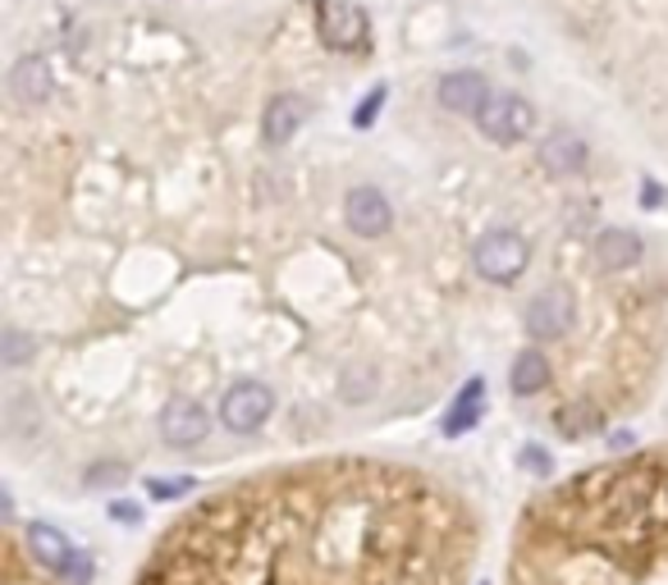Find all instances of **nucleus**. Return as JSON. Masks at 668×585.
Masks as SVG:
<instances>
[{
    "label": "nucleus",
    "instance_id": "f257e3e1",
    "mask_svg": "<svg viewBox=\"0 0 668 585\" xmlns=\"http://www.w3.org/2000/svg\"><path fill=\"white\" fill-rule=\"evenodd\" d=\"M28 549H32V558L42 563L47 572H55V576H64L73 585H88L92 581V558L79 549V544H69L55 526H47V522H32L28 526Z\"/></svg>",
    "mask_w": 668,
    "mask_h": 585
},
{
    "label": "nucleus",
    "instance_id": "f03ea898",
    "mask_svg": "<svg viewBox=\"0 0 668 585\" xmlns=\"http://www.w3.org/2000/svg\"><path fill=\"white\" fill-rule=\"evenodd\" d=\"M527 261H532V248L523 233H513V229H495L476 243V275L490 284H513L527 270Z\"/></svg>",
    "mask_w": 668,
    "mask_h": 585
},
{
    "label": "nucleus",
    "instance_id": "7ed1b4c3",
    "mask_svg": "<svg viewBox=\"0 0 668 585\" xmlns=\"http://www.w3.org/2000/svg\"><path fill=\"white\" fill-rule=\"evenodd\" d=\"M316 32H321V42L330 51H340V56H353L366 47V37H371V23L357 6H348V0H321L316 6Z\"/></svg>",
    "mask_w": 668,
    "mask_h": 585
},
{
    "label": "nucleus",
    "instance_id": "20e7f679",
    "mask_svg": "<svg viewBox=\"0 0 668 585\" xmlns=\"http://www.w3.org/2000/svg\"><path fill=\"white\" fill-rule=\"evenodd\" d=\"M271 407H275V399H271L266 384L239 380V384L225 389V399H220V421H225L234 435H252L256 425H266Z\"/></svg>",
    "mask_w": 668,
    "mask_h": 585
},
{
    "label": "nucleus",
    "instance_id": "39448f33",
    "mask_svg": "<svg viewBox=\"0 0 668 585\" xmlns=\"http://www.w3.org/2000/svg\"><path fill=\"white\" fill-rule=\"evenodd\" d=\"M476 124H480V133H486L490 142H517V138H527V133H532L536 110H532L523 97L499 92V97L486 101V110L476 114Z\"/></svg>",
    "mask_w": 668,
    "mask_h": 585
},
{
    "label": "nucleus",
    "instance_id": "423d86ee",
    "mask_svg": "<svg viewBox=\"0 0 668 585\" xmlns=\"http://www.w3.org/2000/svg\"><path fill=\"white\" fill-rule=\"evenodd\" d=\"M577 325V297L568 289H540L527 306V334L532 339H559Z\"/></svg>",
    "mask_w": 668,
    "mask_h": 585
},
{
    "label": "nucleus",
    "instance_id": "0eeeda50",
    "mask_svg": "<svg viewBox=\"0 0 668 585\" xmlns=\"http://www.w3.org/2000/svg\"><path fill=\"white\" fill-rule=\"evenodd\" d=\"M344 215H348L353 233H362V239H381V233L389 229V220H394L381 188H353L348 202H344Z\"/></svg>",
    "mask_w": 668,
    "mask_h": 585
},
{
    "label": "nucleus",
    "instance_id": "6e6552de",
    "mask_svg": "<svg viewBox=\"0 0 668 585\" xmlns=\"http://www.w3.org/2000/svg\"><path fill=\"white\" fill-rule=\"evenodd\" d=\"M439 105L444 110H454V114H480L490 101V83L480 73H449V78H439V88H435Z\"/></svg>",
    "mask_w": 668,
    "mask_h": 585
},
{
    "label": "nucleus",
    "instance_id": "1a4fd4ad",
    "mask_svg": "<svg viewBox=\"0 0 668 585\" xmlns=\"http://www.w3.org/2000/svg\"><path fill=\"white\" fill-rule=\"evenodd\" d=\"M206 431H211L206 412H202L198 403H189V399H174V403L165 407V416H161V435H165V444H174V448L202 444Z\"/></svg>",
    "mask_w": 668,
    "mask_h": 585
},
{
    "label": "nucleus",
    "instance_id": "9d476101",
    "mask_svg": "<svg viewBox=\"0 0 668 585\" xmlns=\"http://www.w3.org/2000/svg\"><path fill=\"white\" fill-rule=\"evenodd\" d=\"M549 380H554V371H549V357L540 353V347H523V353L513 357V371H508L513 399H536V394H545Z\"/></svg>",
    "mask_w": 668,
    "mask_h": 585
},
{
    "label": "nucleus",
    "instance_id": "9b49d317",
    "mask_svg": "<svg viewBox=\"0 0 668 585\" xmlns=\"http://www.w3.org/2000/svg\"><path fill=\"white\" fill-rule=\"evenodd\" d=\"M303 114H307V105H303L298 97H275V101L266 105V114H262V138H266L271 147L293 142V133L303 129Z\"/></svg>",
    "mask_w": 668,
    "mask_h": 585
},
{
    "label": "nucleus",
    "instance_id": "f8f14e48",
    "mask_svg": "<svg viewBox=\"0 0 668 585\" xmlns=\"http://www.w3.org/2000/svg\"><path fill=\"white\" fill-rule=\"evenodd\" d=\"M596 261H600V270H627V265H637L641 261V252H646V243L637 239L632 229H605L600 239H596Z\"/></svg>",
    "mask_w": 668,
    "mask_h": 585
},
{
    "label": "nucleus",
    "instance_id": "ddd939ff",
    "mask_svg": "<svg viewBox=\"0 0 668 585\" xmlns=\"http://www.w3.org/2000/svg\"><path fill=\"white\" fill-rule=\"evenodd\" d=\"M540 161H545L549 174H577V170H586V142L577 133L559 129V133H549Z\"/></svg>",
    "mask_w": 668,
    "mask_h": 585
},
{
    "label": "nucleus",
    "instance_id": "4468645a",
    "mask_svg": "<svg viewBox=\"0 0 668 585\" xmlns=\"http://www.w3.org/2000/svg\"><path fill=\"white\" fill-rule=\"evenodd\" d=\"M10 88H14V97L23 101V105H37V101H47L51 97V73H47V64L42 60H19V69L10 73Z\"/></svg>",
    "mask_w": 668,
    "mask_h": 585
},
{
    "label": "nucleus",
    "instance_id": "2eb2a0df",
    "mask_svg": "<svg viewBox=\"0 0 668 585\" xmlns=\"http://www.w3.org/2000/svg\"><path fill=\"white\" fill-rule=\"evenodd\" d=\"M480 399H486V384L472 380L463 394H458V407L444 416V435H463V431H472V425L480 421Z\"/></svg>",
    "mask_w": 668,
    "mask_h": 585
},
{
    "label": "nucleus",
    "instance_id": "dca6fc26",
    "mask_svg": "<svg viewBox=\"0 0 668 585\" xmlns=\"http://www.w3.org/2000/svg\"><path fill=\"white\" fill-rule=\"evenodd\" d=\"M28 353H32V343L19 330H6V366H23Z\"/></svg>",
    "mask_w": 668,
    "mask_h": 585
},
{
    "label": "nucleus",
    "instance_id": "f3484780",
    "mask_svg": "<svg viewBox=\"0 0 668 585\" xmlns=\"http://www.w3.org/2000/svg\"><path fill=\"white\" fill-rule=\"evenodd\" d=\"M381 101H385V88H376V92H371V97H366V101L357 105V124H362V129H366L371 120H376V110H381Z\"/></svg>",
    "mask_w": 668,
    "mask_h": 585
},
{
    "label": "nucleus",
    "instance_id": "a211bd4d",
    "mask_svg": "<svg viewBox=\"0 0 668 585\" xmlns=\"http://www.w3.org/2000/svg\"><path fill=\"white\" fill-rule=\"evenodd\" d=\"M523 462H527V466H536L540 476H549V457H545L540 448H527V453H523Z\"/></svg>",
    "mask_w": 668,
    "mask_h": 585
},
{
    "label": "nucleus",
    "instance_id": "6ab92c4d",
    "mask_svg": "<svg viewBox=\"0 0 668 585\" xmlns=\"http://www.w3.org/2000/svg\"><path fill=\"white\" fill-rule=\"evenodd\" d=\"M110 517H115V522H138V508H133V503H115V508H110Z\"/></svg>",
    "mask_w": 668,
    "mask_h": 585
}]
</instances>
